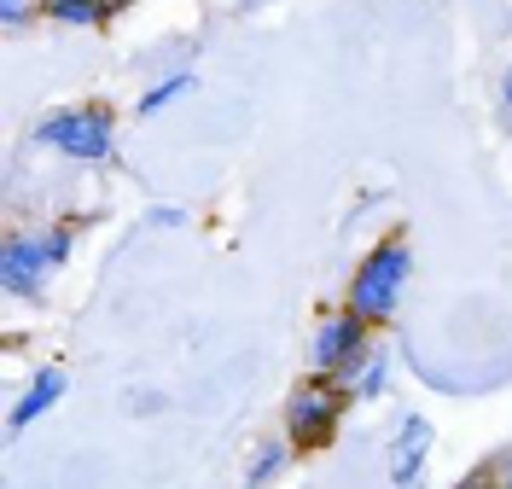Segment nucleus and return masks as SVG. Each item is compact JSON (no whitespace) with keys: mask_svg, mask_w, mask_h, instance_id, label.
I'll return each instance as SVG.
<instances>
[{"mask_svg":"<svg viewBox=\"0 0 512 489\" xmlns=\"http://www.w3.org/2000/svg\"><path fill=\"white\" fill-rule=\"evenodd\" d=\"M192 88H198V76H192V70H175V76H163V82H152V88L140 94V105H134V111H140V117H158V111L169 105V99L192 94Z\"/></svg>","mask_w":512,"mask_h":489,"instance_id":"obj_8","label":"nucleus"},{"mask_svg":"<svg viewBox=\"0 0 512 489\" xmlns=\"http://www.w3.org/2000/svg\"><path fill=\"white\" fill-rule=\"evenodd\" d=\"M408 268H414V251H408L402 233L384 239L379 251H367V262L355 268V280H350V309L367 315V321H384V315L396 309L402 286H408Z\"/></svg>","mask_w":512,"mask_h":489,"instance_id":"obj_1","label":"nucleus"},{"mask_svg":"<svg viewBox=\"0 0 512 489\" xmlns=\"http://www.w3.org/2000/svg\"><path fill=\"white\" fill-rule=\"evenodd\" d=\"M41 6H47V18L76 24V30H94V24L111 18V12H105V0H41Z\"/></svg>","mask_w":512,"mask_h":489,"instance_id":"obj_9","label":"nucleus"},{"mask_svg":"<svg viewBox=\"0 0 512 489\" xmlns=\"http://www.w3.org/2000/svg\"><path fill=\"white\" fill-rule=\"evenodd\" d=\"M367 356V315H326L315 332V367L320 373H350Z\"/></svg>","mask_w":512,"mask_h":489,"instance_id":"obj_5","label":"nucleus"},{"mask_svg":"<svg viewBox=\"0 0 512 489\" xmlns=\"http://www.w3.org/2000/svg\"><path fill=\"white\" fill-rule=\"evenodd\" d=\"M41 146H53L76 163H105L111 158V111L105 105H82V111H53L41 129H35Z\"/></svg>","mask_w":512,"mask_h":489,"instance_id":"obj_3","label":"nucleus"},{"mask_svg":"<svg viewBox=\"0 0 512 489\" xmlns=\"http://www.w3.org/2000/svg\"><path fill=\"white\" fill-rule=\"evenodd\" d=\"M70 239H76L70 222H59V228L41 233V239H6V251H0V280H6V292L12 297H41L47 274L70 257Z\"/></svg>","mask_w":512,"mask_h":489,"instance_id":"obj_2","label":"nucleus"},{"mask_svg":"<svg viewBox=\"0 0 512 489\" xmlns=\"http://www.w3.org/2000/svg\"><path fill=\"white\" fill-rule=\"evenodd\" d=\"M507 484H512V466H507Z\"/></svg>","mask_w":512,"mask_h":489,"instance_id":"obj_15","label":"nucleus"},{"mask_svg":"<svg viewBox=\"0 0 512 489\" xmlns=\"http://www.w3.org/2000/svg\"><path fill=\"white\" fill-rule=\"evenodd\" d=\"M280 466H286V449H280V443H262V449H256V460H251V472H245V484H268Z\"/></svg>","mask_w":512,"mask_h":489,"instance_id":"obj_11","label":"nucleus"},{"mask_svg":"<svg viewBox=\"0 0 512 489\" xmlns=\"http://www.w3.org/2000/svg\"><path fill=\"white\" fill-rule=\"evenodd\" d=\"M501 99H507V105H512V70H507V88H501Z\"/></svg>","mask_w":512,"mask_h":489,"instance_id":"obj_14","label":"nucleus"},{"mask_svg":"<svg viewBox=\"0 0 512 489\" xmlns=\"http://www.w3.org/2000/svg\"><path fill=\"white\" fill-rule=\"evenodd\" d=\"M344 402H350V391H332V385H303V391L286 402V431H291V443H303V449L332 443Z\"/></svg>","mask_w":512,"mask_h":489,"instance_id":"obj_4","label":"nucleus"},{"mask_svg":"<svg viewBox=\"0 0 512 489\" xmlns=\"http://www.w3.org/2000/svg\"><path fill=\"white\" fill-rule=\"evenodd\" d=\"M425 449H431V420H408L396 425V449H390V478L396 484H419V472H425Z\"/></svg>","mask_w":512,"mask_h":489,"instance_id":"obj_6","label":"nucleus"},{"mask_svg":"<svg viewBox=\"0 0 512 489\" xmlns=\"http://www.w3.org/2000/svg\"><path fill=\"white\" fill-rule=\"evenodd\" d=\"M384 379H390V361H384V350H373V344H367V356L350 367V396H379Z\"/></svg>","mask_w":512,"mask_h":489,"instance_id":"obj_10","label":"nucleus"},{"mask_svg":"<svg viewBox=\"0 0 512 489\" xmlns=\"http://www.w3.org/2000/svg\"><path fill=\"white\" fill-rule=\"evenodd\" d=\"M146 222H152V228H175V222H181V210H152Z\"/></svg>","mask_w":512,"mask_h":489,"instance_id":"obj_13","label":"nucleus"},{"mask_svg":"<svg viewBox=\"0 0 512 489\" xmlns=\"http://www.w3.org/2000/svg\"><path fill=\"white\" fill-rule=\"evenodd\" d=\"M59 396H64V367H41V373H35V385H30V396L12 408V420H6V425H12V431L35 425L47 408H53V402H59Z\"/></svg>","mask_w":512,"mask_h":489,"instance_id":"obj_7","label":"nucleus"},{"mask_svg":"<svg viewBox=\"0 0 512 489\" xmlns=\"http://www.w3.org/2000/svg\"><path fill=\"white\" fill-rule=\"evenodd\" d=\"M0 18L6 24H24V0H0Z\"/></svg>","mask_w":512,"mask_h":489,"instance_id":"obj_12","label":"nucleus"}]
</instances>
